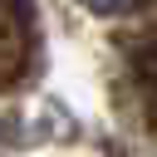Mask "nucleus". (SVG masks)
Here are the masks:
<instances>
[{
  "label": "nucleus",
  "mask_w": 157,
  "mask_h": 157,
  "mask_svg": "<svg viewBox=\"0 0 157 157\" xmlns=\"http://www.w3.org/2000/svg\"><path fill=\"white\" fill-rule=\"evenodd\" d=\"M83 5H93V10H123L128 0H83Z\"/></svg>",
  "instance_id": "f257e3e1"
}]
</instances>
